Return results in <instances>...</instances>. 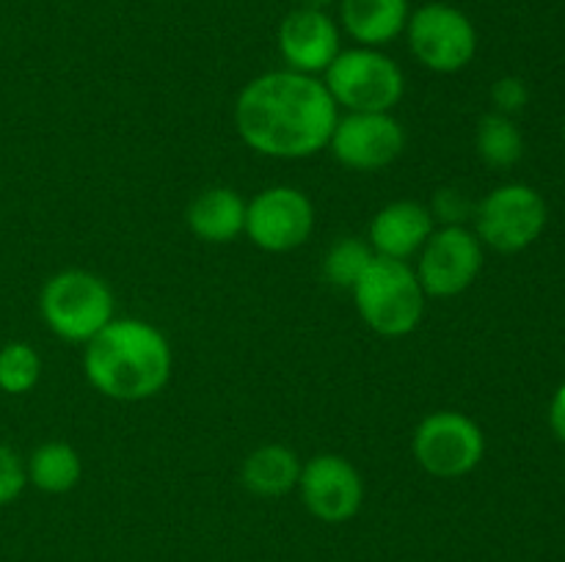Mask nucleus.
I'll return each mask as SVG.
<instances>
[{
    "mask_svg": "<svg viewBox=\"0 0 565 562\" xmlns=\"http://www.w3.org/2000/svg\"><path fill=\"white\" fill-rule=\"evenodd\" d=\"M373 248L367 240H359V237H340L334 246L329 248L323 259V275L331 287L337 290H353L362 273L367 270V264L373 262Z\"/></svg>",
    "mask_w": 565,
    "mask_h": 562,
    "instance_id": "nucleus-21",
    "label": "nucleus"
},
{
    "mask_svg": "<svg viewBox=\"0 0 565 562\" xmlns=\"http://www.w3.org/2000/svg\"><path fill=\"white\" fill-rule=\"evenodd\" d=\"M315 231L312 198L292 185H270L246 202L243 235L265 253H290Z\"/></svg>",
    "mask_w": 565,
    "mask_h": 562,
    "instance_id": "nucleus-10",
    "label": "nucleus"
},
{
    "mask_svg": "<svg viewBox=\"0 0 565 562\" xmlns=\"http://www.w3.org/2000/svg\"><path fill=\"white\" fill-rule=\"evenodd\" d=\"M334 3V0H298V6H303V9H320L326 11V6Z\"/></svg>",
    "mask_w": 565,
    "mask_h": 562,
    "instance_id": "nucleus-26",
    "label": "nucleus"
},
{
    "mask_svg": "<svg viewBox=\"0 0 565 562\" xmlns=\"http://www.w3.org/2000/svg\"><path fill=\"white\" fill-rule=\"evenodd\" d=\"M428 207L439 226H463V220L475 213L469 198L461 191H456V187H441Z\"/></svg>",
    "mask_w": 565,
    "mask_h": 562,
    "instance_id": "nucleus-24",
    "label": "nucleus"
},
{
    "mask_svg": "<svg viewBox=\"0 0 565 562\" xmlns=\"http://www.w3.org/2000/svg\"><path fill=\"white\" fill-rule=\"evenodd\" d=\"M475 149L478 158L491 169H511L524 158V136L513 116L486 114L475 130Z\"/></svg>",
    "mask_w": 565,
    "mask_h": 562,
    "instance_id": "nucleus-19",
    "label": "nucleus"
},
{
    "mask_svg": "<svg viewBox=\"0 0 565 562\" xmlns=\"http://www.w3.org/2000/svg\"><path fill=\"white\" fill-rule=\"evenodd\" d=\"M337 108L345 114H392L406 94V75L401 64L379 47L340 50L323 72Z\"/></svg>",
    "mask_w": 565,
    "mask_h": 562,
    "instance_id": "nucleus-5",
    "label": "nucleus"
},
{
    "mask_svg": "<svg viewBox=\"0 0 565 562\" xmlns=\"http://www.w3.org/2000/svg\"><path fill=\"white\" fill-rule=\"evenodd\" d=\"M174 350L158 325L141 317H114L83 345V375L116 402H143L169 386Z\"/></svg>",
    "mask_w": 565,
    "mask_h": 562,
    "instance_id": "nucleus-2",
    "label": "nucleus"
},
{
    "mask_svg": "<svg viewBox=\"0 0 565 562\" xmlns=\"http://www.w3.org/2000/svg\"><path fill=\"white\" fill-rule=\"evenodd\" d=\"M436 220L430 207L414 198H397L384 204L373 215L367 229V242L375 257L397 259V262H412L428 237L434 235Z\"/></svg>",
    "mask_w": 565,
    "mask_h": 562,
    "instance_id": "nucleus-14",
    "label": "nucleus"
},
{
    "mask_svg": "<svg viewBox=\"0 0 565 562\" xmlns=\"http://www.w3.org/2000/svg\"><path fill=\"white\" fill-rule=\"evenodd\" d=\"M114 292L103 275L83 268H66L50 275L39 292L44 325L58 339L86 345L114 320Z\"/></svg>",
    "mask_w": 565,
    "mask_h": 562,
    "instance_id": "nucleus-4",
    "label": "nucleus"
},
{
    "mask_svg": "<svg viewBox=\"0 0 565 562\" xmlns=\"http://www.w3.org/2000/svg\"><path fill=\"white\" fill-rule=\"evenodd\" d=\"M28 485L25 461L9 444H0V507L14 505Z\"/></svg>",
    "mask_w": 565,
    "mask_h": 562,
    "instance_id": "nucleus-22",
    "label": "nucleus"
},
{
    "mask_svg": "<svg viewBox=\"0 0 565 562\" xmlns=\"http://www.w3.org/2000/svg\"><path fill=\"white\" fill-rule=\"evenodd\" d=\"M412 455L436 479H461L486 457L483 428L469 413L434 411L423 417L412 435Z\"/></svg>",
    "mask_w": 565,
    "mask_h": 562,
    "instance_id": "nucleus-6",
    "label": "nucleus"
},
{
    "mask_svg": "<svg viewBox=\"0 0 565 562\" xmlns=\"http://www.w3.org/2000/svg\"><path fill=\"white\" fill-rule=\"evenodd\" d=\"M298 494L309 516L323 523H345L362 510L364 479L359 468L337 452H320L301 466Z\"/></svg>",
    "mask_w": 565,
    "mask_h": 562,
    "instance_id": "nucleus-12",
    "label": "nucleus"
},
{
    "mask_svg": "<svg viewBox=\"0 0 565 562\" xmlns=\"http://www.w3.org/2000/svg\"><path fill=\"white\" fill-rule=\"evenodd\" d=\"M483 242L467 226H436L434 235L417 253V273L425 295L458 298L478 281L483 270Z\"/></svg>",
    "mask_w": 565,
    "mask_h": 562,
    "instance_id": "nucleus-9",
    "label": "nucleus"
},
{
    "mask_svg": "<svg viewBox=\"0 0 565 562\" xmlns=\"http://www.w3.org/2000/svg\"><path fill=\"white\" fill-rule=\"evenodd\" d=\"M406 127L392 114H345L337 119L329 149L340 165L362 174L384 171L406 152Z\"/></svg>",
    "mask_w": 565,
    "mask_h": 562,
    "instance_id": "nucleus-11",
    "label": "nucleus"
},
{
    "mask_svg": "<svg viewBox=\"0 0 565 562\" xmlns=\"http://www.w3.org/2000/svg\"><path fill=\"white\" fill-rule=\"evenodd\" d=\"M491 105H494V114L502 116H516L527 108L530 102V88L522 77L505 75L500 80L491 83Z\"/></svg>",
    "mask_w": 565,
    "mask_h": 562,
    "instance_id": "nucleus-23",
    "label": "nucleus"
},
{
    "mask_svg": "<svg viewBox=\"0 0 565 562\" xmlns=\"http://www.w3.org/2000/svg\"><path fill=\"white\" fill-rule=\"evenodd\" d=\"M563 143H565V116H563Z\"/></svg>",
    "mask_w": 565,
    "mask_h": 562,
    "instance_id": "nucleus-27",
    "label": "nucleus"
},
{
    "mask_svg": "<svg viewBox=\"0 0 565 562\" xmlns=\"http://www.w3.org/2000/svg\"><path fill=\"white\" fill-rule=\"evenodd\" d=\"M301 457L287 444H263L246 455L241 466V479L248 494L259 499H279L298 488Z\"/></svg>",
    "mask_w": 565,
    "mask_h": 562,
    "instance_id": "nucleus-17",
    "label": "nucleus"
},
{
    "mask_svg": "<svg viewBox=\"0 0 565 562\" xmlns=\"http://www.w3.org/2000/svg\"><path fill=\"white\" fill-rule=\"evenodd\" d=\"M472 215L475 235L483 248L497 253H519L544 235L550 207L533 185L508 182L486 193Z\"/></svg>",
    "mask_w": 565,
    "mask_h": 562,
    "instance_id": "nucleus-7",
    "label": "nucleus"
},
{
    "mask_svg": "<svg viewBox=\"0 0 565 562\" xmlns=\"http://www.w3.org/2000/svg\"><path fill=\"white\" fill-rule=\"evenodd\" d=\"M408 50L419 66L436 75H456L467 69L478 55V31L475 22L458 6L425 3L408 14L406 22Z\"/></svg>",
    "mask_w": 565,
    "mask_h": 562,
    "instance_id": "nucleus-8",
    "label": "nucleus"
},
{
    "mask_svg": "<svg viewBox=\"0 0 565 562\" xmlns=\"http://www.w3.org/2000/svg\"><path fill=\"white\" fill-rule=\"evenodd\" d=\"M42 378V356L28 342H6L0 347V391L11 397L28 395Z\"/></svg>",
    "mask_w": 565,
    "mask_h": 562,
    "instance_id": "nucleus-20",
    "label": "nucleus"
},
{
    "mask_svg": "<svg viewBox=\"0 0 565 562\" xmlns=\"http://www.w3.org/2000/svg\"><path fill=\"white\" fill-rule=\"evenodd\" d=\"M340 108L320 77L292 69L257 75L235 99V130L248 149L274 160H307L329 149Z\"/></svg>",
    "mask_w": 565,
    "mask_h": 562,
    "instance_id": "nucleus-1",
    "label": "nucleus"
},
{
    "mask_svg": "<svg viewBox=\"0 0 565 562\" xmlns=\"http://www.w3.org/2000/svg\"><path fill=\"white\" fill-rule=\"evenodd\" d=\"M185 224L202 242L226 246L246 229V198L226 185L204 187L185 209Z\"/></svg>",
    "mask_w": 565,
    "mask_h": 562,
    "instance_id": "nucleus-15",
    "label": "nucleus"
},
{
    "mask_svg": "<svg viewBox=\"0 0 565 562\" xmlns=\"http://www.w3.org/2000/svg\"><path fill=\"white\" fill-rule=\"evenodd\" d=\"M550 428H552V433L557 435V441H563V444H565V380L561 386H557L555 395H552Z\"/></svg>",
    "mask_w": 565,
    "mask_h": 562,
    "instance_id": "nucleus-25",
    "label": "nucleus"
},
{
    "mask_svg": "<svg viewBox=\"0 0 565 562\" xmlns=\"http://www.w3.org/2000/svg\"><path fill=\"white\" fill-rule=\"evenodd\" d=\"M362 323L384 339L414 334L425 317V295L412 262L373 257L351 290Z\"/></svg>",
    "mask_w": 565,
    "mask_h": 562,
    "instance_id": "nucleus-3",
    "label": "nucleus"
},
{
    "mask_svg": "<svg viewBox=\"0 0 565 562\" xmlns=\"http://www.w3.org/2000/svg\"><path fill=\"white\" fill-rule=\"evenodd\" d=\"M340 25L359 47H384L395 42L412 9L408 0H337Z\"/></svg>",
    "mask_w": 565,
    "mask_h": 562,
    "instance_id": "nucleus-16",
    "label": "nucleus"
},
{
    "mask_svg": "<svg viewBox=\"0 0 565 562\" xmlns=\"http://www.w3.org/2000/svg\"><path fill=\"white\" fill-rule=\"evenodd\" d=\"M28 485L50 496L70 494L83 479V457L66 441H44L25 461Z\"/></svg>",
    "mask_w": 565,
    "mask_h": 562,
    "instance_id": "nucleus-18",
    "label": "nucleus"
},
{
    "mask_svg": "<svg viewBox=\"0 0 565 562\" xmlns=\"http://www.w3.org/2000/svg\"><path fill=\"white\" fill-rule=\"evenodd\" d=\"M340 25L320 9H292L279 25V53L287 69L323 75L340 55Z\"/></svg>",
    "mask_w": 565,
    "mask_h": 562,
    "instance_id": "nucleus-13",
    "label": "nucleus"
}]
</instances>
